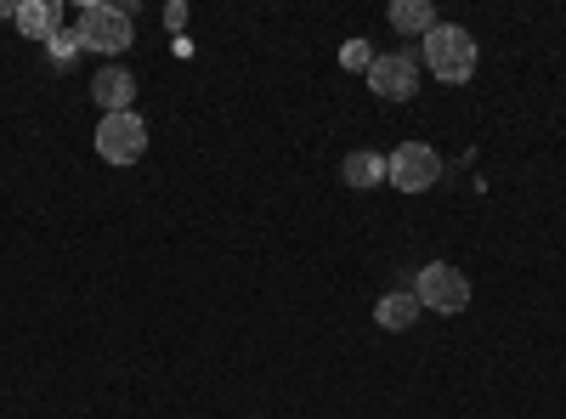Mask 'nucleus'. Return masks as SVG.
I'll return each instance as SVG.
<instances>
[{"label": "nucleus", "instance_id": "obj_10", "mask_svg": "<svg viewBox=\"0 0 566 419\" xmlns=\"http://www.w3.org/2000/svg\"><path fill=\"white\" fill-rule=\"evenodd\" d=\"M391 29L424 40V34L437 29V7H431V0H391Z\"/></svg>", "mask_w": 566, "mask_h": 419}, {"label": "nucleus", "instance_id": "obj_11", "mask_svg": "<svg viewBox=\"0 0 566 419\" xmlns=\"http://www.w3.org/2000/svg\"><path fill=\"white\" fill-rule=\"evenodd\" d=\"M340 176H346V188H380V181H386V154L357 148V154H346Z\"/></svg>", "mask_w": 566, "mask_h": 419}, {"label": "nucleus", "instance_id": "obj_7", "mask_svg": "<svg viewBox=\"0 0 566 419\" xmlns=\"http://www.w3.org/2000/svg\"><path fill=\"white\" fill-rule=\"evenodd\" d=\"M91 97H97L103 114H130V103H136V74L119 69V63H108L97 80H91Z\"/></svg>", "mask_w": 566, "mask_h": 419}, {"label": "nucleus", "instance_id": "obj_14", "mask_svg": "<svg viewBox=\"0 0 566 419\" xmlns=\"http://www.w3.org/2000/svg\"><path fill=\"white\" fill-rule=\"evenodd\" d=\"M18 7H23V0H0V18H18Z\"/></svg>", "mask_w": 566, "mask_h": 419}, {"label": "nucleus", "instance_id": "obj_5", "mask_svg": "<svg viewBox=\"0 0 566 419\" xmlns=\"http://www.w3.org/2000/svg\"><path fill=\"white\" fill-rule=\"evenodd\" d=\"M413 301L424 312H464L470 306V277L459 266H448V261H431L419 272V284H413Z\"/></svg>", "mask_w": 566, "mask_h": 419}, {"label": "nucleus", "instance_id": "obj_13", "mask_svg": "<svg viewBox=\"0 0 566 419\" xmlns=\"http://www.w3.org/2000/svg\"><path fill=\"white\" fill-rule=\"evenodd\" d=\"M80 52H85V45H80V29H63V34L52 40V57H57V63H74Z\"/></svg>", "mask_w": 566, "mask_h": 419}, {"label": "nucleus", "instance_id": "obj_8", "mask_svg": "<svg viewBox=\"0 0 566 419\" xmlns=\"http://www.w3.org/2000/svg\"><path fill=\"white\" fill-rule=\"evenodd\" d=\"M12 23H18V34H29V40H40V45H52V40L63 34V7H57V0H23Z\"/></svg>", "mask_w": 566, "mask_h": 419}, {"label": "nucleus", "instance_id": "obj_4", "mask_svg": "<svg viewBox=\"0 0 566 419\" xmlns=\"http://www.w3.org/2000/svg\"><path fill=\"white\" fill-rule=\"evenodd\" d=\"M97 154L108 165H136L142 154H148V119H142L136 108L130 114H103L97 125Z\"/></svg>", "mask_w": 566, "mask_h": 419}, {"label": "nucleus", "instance_id": "obj_1", "mask_svg": "<svg viewBox=\"0 0 566 419\" xmlns=\"http://www.w3.org/2000/svg\"><path fill=\"white\" fill-rule=\"evenodd\" d=\"M419 52H424V69H431L442 85H464L470 74H476V40H470L459 23H437L419 40Z\"/></svg>", "mask_w": 566, "mask_h": 419}, {"label": "nucleus", "instance_id": "obj_2", "mask_svg": "<svg viewBox=\"0 0 566 419\" xmlns=\"http://www.w3.org/2000/svg\"><path fill=\"white\" fill-rule=\"evenodd\" d=\"M74 29H80V45H85V52L119 57L125 45H130V7H114V0H91Z\"/></svg>", "mask_w": 566, "mask_h": 419}, {"label": "nucleus", "instance_id": "obj_3", "mask_svg": "<svg viewBox=\"0 0 566 419\" xmlns=\"http://www.w3.org/2000/svg\"><path fill=\"white\" fill-rule=\"evenodd\" d=\"M386 181L402 193H431L442 181V154L424 148V143H402L391 159H386Z\"/></svg>", "mask_w": 566, "mask_h": 419}, {"label": "nucleus", "instance_id": "obj_9", "mask_svg": "<svg viewBox=\"0 0 566 419\" xmlns=\"http://www.w3.org/2000/svg\"><path fill=\"white\" fill-rule=\"evenodd\" d=\"M419 301H413V290H391V295H380V306H374V323L380 329H391V335H402V329H413L419 323Z\"/></svg>", "mask_w": 566, "mask_h": 419}, {"label": "nucleus", "instance_id": "obj_6", "mask_svg": "<svg viewBox=\"0 0 566 419\" xmlns=\"http://www.w3.org/2000/svg\"><path fill=\"white\" fill-rule=\"evenodd\" d=\"M368 91H374V97H386V103H408L413 91H419V63H413L408 52L374 57V69H368Z\"/></svg>", "mask_w": 566, "mask_h": 419}, {"label": "nucleus", "instance_id": "obj_12", "mask_svg": "<svg viewBox=\"0 0 566 419\" xmlns=\"http://www.w3.org/2000/svg\"><path fill=\"white\" fill-rule=\"evenodd\" d=\"M340 63H346L352 74H368V69H374V52H368V40H346V45H340Z\"/></svg>", "mask_w": 566, "mask_h": 419}]
</instances>
